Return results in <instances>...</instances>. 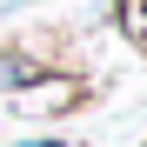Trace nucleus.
Instances as JSON below:
<instances>
[{
  "instance_id": "obj_1",
  "label": "nucleus",
  "mask_w": 147,
  "mask_h": 147,
  "mask_svg": "<svg viewBox=\"0 0 147 147\" xmlns=\"http://www.w3.org/2000/svg\"><path fill=\"white\" fill-rule=\"evenodd\" d=\"M94 94H87V80L80 74H60V67H47L34 87H20L13 94V114L20 120H67L74 107H87Z\"/></svg>"
},
{
  "instance_id": "obj_2",
  "label": "nucleus",
  "mask_w": 147,
  "mask_h": 147,
  "mask_svg": "<svg viewBox=\"0 0 147 147\" xmlns=\"http://www.w3.org/2000/svg\"><path fill=\"white\" fill-rule=\"evenodd\" d=\"M47 74V60L34 54V47H0V94H20V87H34Z\"/></svg>"
},
{
  "instance_id": "obj_3",
  "label": "nucleus",
  "mask_w": 147,
  "mask_h": 147,
  "mask_svg": "<svg viewBox=\"0 0 147 147\" xmlns=\"http://www.w3.org/2000/svg\"><path fill=\"white\" fill-rule=\"evenodd\" d=\"M114 27L147 54V0H114Z\"/></svg>"
},
{
  "instance_id": "obj_4",
  "label": "nucleus",
  "mask_w": 147,
  "mask_h": 147,
  "mask_svg": "<svg viewBox=\"0 0 147 147\" xmlns=\"http://www.w3.org/2000/svg\"><path fill=\"white\" fill-rule=\"evenodd\" d=\"M7 147H74L67 134H20V140H7Z\"/></svg>"
},
{
  "instance_id": "obj_5",
  "label": "nucleus",
  "mask_w": 147,
  "mask_h": 147,
  "mask_svg": "<svg viewBox=\"0 0 147 147\" xmlns=\"http://www.w3.org/2000/svg\"><path fill=\"white\" fill-rule=\"evenodd\" d=\"M13 13H20V0H0V20H13Z\"/></svg>"
}]
</instances>
